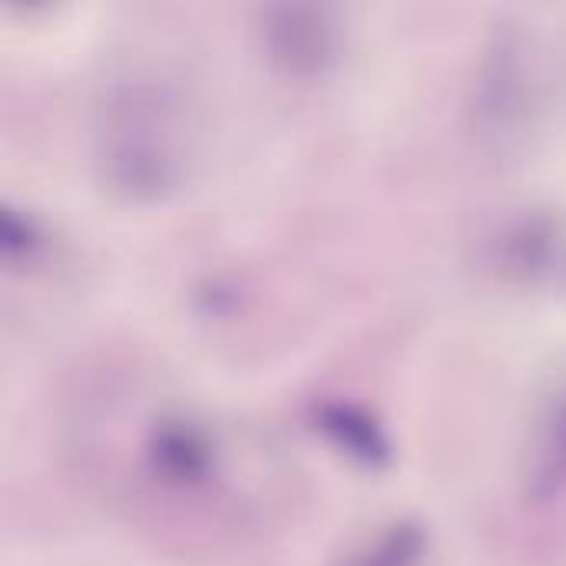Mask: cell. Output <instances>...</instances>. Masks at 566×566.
Returning <instances> with one entry per match:
<instances>
[{"label": "cell", "mask_w": 566, "mask_h": 566, "mask_svg": "<svg viewBox=\"0 0 566 566\" xmlns=\"http://www.w3.org/2000/svg\"><path fill=\"white\" fill-rule=\"evenodd\" d=\"M531 488L537 497H554L566 488V405L554 415L537 441L531 464Z\"/></svg>", "instance_id": "obj_4"}, {"label": "cell", "mask_w": 566, "mask_h": 566, "mask_svg": "<svg viewBox=\"0 0 566 566\" xmlns=\"http://www.w3.org/2000/svg\"><path fill=\"white\" fill-rule=\"evenodd\" d=\"M212 458H216V451H212L209 434L186 418L156 424V431L149 434V444H146L149 471L172 488L202 484L212 471Z\"/></svg>", "instance_id": "obj_2"}, {"label": "cell", "mask_w": 566, "mask_h": 566, "mask_svg": "<svg viewBox=\"0 0 566 566\" xmlns=\"http://www.w3.org/2000/svg\"><path fill=\"white\" fill-rule=\"evenodd\" d=\"M424 554V541L418 527H391L378 537L365 554H358L348 566H418Z\"/></svg>", "instance_id": "obj_5"}, {"label": "cell", "mask_w": 566, "mask_h": 566, "mask_svg": "<svg viewBox=\"0 0 566 566\" xmlns=\"http://www.w3.org/2000/svg\"><path fill=\"white\" fill-rule=\"evenodd\" d=\"M189 126L182 103L169 86L129 83L119 86L96 129V163L103 179L129 199L166 196L186 169Z\"/></svg>", "instance_id": "obj_1"}, {"label": "cell", "mask_w": 566, "mask_h": 566, "mask_svg": "<svg viewBox=\"0 0 566 566\" xmlns=\"http://www.w3.org/2000/svg\"><path fill=\"white\" fill-rule=\"evenodd\" d=\"M269 43L275 56H285L295 70H318L335 53V30L322 10L282 7L272 13Z\"/></svg>", "instance_id": "obj_3"}]
</instances>
